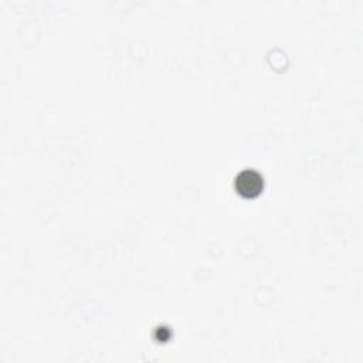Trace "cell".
Masks as SVG:
<instances>
[{"label":"cell","mask_w":363,"mask_h":363,"mask_svg":"<svg viewBox=\"0 0 363 363\" xmlns=\"http://www.w3.org/2000/svg\"><path fill=\"white\" fill-rule=\"evenodd\" d=\"M234 186L240 196L255 197L262 191L264 180L255 169H244L235 176Z\"/></svg>","instance_id":"6da1fadb"}]
</instances>
